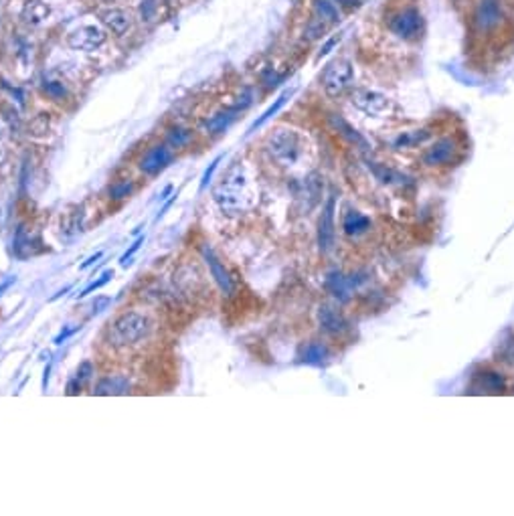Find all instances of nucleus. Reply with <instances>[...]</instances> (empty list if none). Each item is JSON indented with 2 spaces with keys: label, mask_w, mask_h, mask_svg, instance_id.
<instances>
[{
  "label": "nucleus",
  "mask_w": 514,
  "mask_h": 516,
  "mask_svg": "<svg viewBox=\"0 0 514 516\" xmlns=\"http://www.w3.org/2000/svg\"><path fill=\"white\" fill-rule=\"evenodd\" d=\"M213 199L219 205L223 215L237 217V215L248 213V209L251 207V192H249L248 176H245L241 166H233L223 176V180L213 192Z\"/></svg>",
  "instance_id": "nucleus-1"
},
{
  "label": "nucleus",
  "mask_w": 514,
  "mask_h": 516,
  "mask_svg": "<svg viewBox=\"0 0 514 516\" xmlns=\"http://www.w3.org/2000/svg\"><path fill=\"white\" fill-rule=\"evenodd\" d=\"M266 150L278 166L292 169L304 158V138L292 128H278L267 136Z\"/></svg>",
  "instance_id": "nucleus-2"
},
{
  "label": "nucleus",
  "mask_w": 514,
  "mask_h": 516,
  "mask_svg": "<svg viewBox=\"0 0 514 516\" xmlns=\"http://www.w3.org/2000/svg\"><path fill=\"white\" fill-rule=\"evenodd\" d=\"M150 332V320L144 314L126 312L122 314L110 330V343L114 346H128L146 338Z\"/></svg>",
  "instance_id": "nucleus-3"
},
{
  "label": "nucleus",
  "mask_w": 514,
  "mask_h": 516,
  "mask_svg": "<svg viewBox=\"0 0 514 516\" xmlns=\"http://www.w3.org/2000/svg\"><path fill=\"white\" fill-rule=\"evenodd\" d=\"M389 31L401 41H417L423 31H425V20L417 6L409 4V6H401L397 8L387 22Z\"/></svg>",
  "instance_id": "nucleus-4"
},
{
  "label": "nucleus",
  "mask_w": 514,
  "mask_h": 516,
  "mask_svg": "<svg viewBox=\"0 0 514 516\" xmlns=\"http://www.w3.org/2000/svg\"><path fill=\"white\" fill-rule=\"evenodd\" d=\"M355 81V69L352 63L348 59H334L332 63H328V67L322 73V89L328 97H341L350 89Z\"/></svg>",
  "instance_id": "nucleus-5"
},
{
  "label": "nucleus",
  "mask_w": 514,
  "mask_h": 516,
  "mask_svg": "<svg viewBox=\"0 0 514 516\" xmlns=\"http://www.w3.org/2000/svg\"><path fill=\"white\" fill-rule=\"evenodd\" d=\"M352 103L357 110H361L362 114L373 115V117H389L395 112V103L393 99L381 94V92H373V89H359L352 96Z\"/></svg>",
  "instance_id": "nucleus-6"
},
{
  "label": "nucleus",
  "mask_w": 514,
  "mask_h": 516,
  "mask_svg": "<svg viewBox=\"0 0 514 516\" xmlns=\"http://www.w3.org/2000/svg\"><path fill=\"white\" fill-rule=\"evenodd\" d=\"M106 38H108V33L99 24H81L76 31H71V35L67 37V43L76 51L92 53L106 43Z\"/></svg>",
  "instance_id": "nucleus-7"
},
{
  "label": "nucleus",
  "mask_w": 514,
  "mask_h": 516,
  "mask_svg": "<svg viewBox=\"0 0 514 516\" xmlns=\"http://www.w3.org/2000/svg\"><path fill=\"white\" fill-rule=\"evenodd\" d=\"M457 144L454 138L450 136H443L439 138L438 142H434L425 152L421 154V162L429 169H439V166H448L454 162L457 154Z\"/></svg>",
  "instance_id": "nucleus-8"
},
{
  "label": "nucleus",
  "mask_w": 514,
  "mask_h": 516,
  "mask_svg": "<svg viewBox=\"0 0 514 516\" xmlns=\"http://www.w3.org/2000/svg\"><path fill=\"white\" fill-rule=\"evenodd\" d=\"M334 209H336V201H334V196H330L322 210V217L318 221V245H320L322 253H328L334 245V235H336V231H334Z\"/></svg>",
  "instance_id": "nucleus-9"
},
{
  "label": "nucleus",
  "mask_w": 514,
  "mask_h": 516,
  "mask_svg": "<svg viewBox=\"0 0 514 516\" xmlns=\"http://www.w3.org/2000/svg\"><path fill=\"white\" fill-rule=\"evenodd\" d=\"M172 162V152L171 148L166 144H158V146H152L148 152L142 156L140 160V171L144 174H158L160 171H164L169 164Z\"/></svg>",
  "instance_id": "nucleus-10"
},
{
  "label": "nucleus",
  "mask_w": 514,
  "mask_h": 516,
  "mask_svg": "<svg viewBox=\"0 0 514 516\" xmlns=\"http://www.w3.org/2000/svg\"><path fill=\"white\" fill-rule=\"evenodd\" d=\"M203 257H205V261H207V266H209L210 275L215 278L217 286L221 287L223 294L231 296V294H233V280H231V275H229V271L225 269V266L221 264V259L215 255V251H213L209 245H203Z\"/></svg>",
  "instance_id": "nucleus-11"
},
{
  "label": "nucleus",
  "mask_w": 514,
  "mask_h": 516,
  "mask_svg": "<svg viewBox=\"0 0 514 516\" xmlns=\"http://www.w3.org/2000/svg\"><path fill=\"white\" fill-rule=\"evenodd\" d=\"M101 22L106 27V31H110L115 37H124L130 27H132V19L124 8H108L101 13Z\"/></svg>",
  "instance_id": "nucleus-12"
},
{
  "label": "nucleus",
  "mask_w": 514,
  "mask_h": 516,
  "mask_svg": "<svg viewBox=\"0 0 514 516\" xmlns=\"http://www.w3.org/2000/svg\"><path fill=\"white\" fill-rule=\"evenodd\" d=\"M20 19L29 27H41L51 19V6L45 0H27L20 10Z\"/></svg>",
  "instance_id": "nucleus-13"
},
{
  "label": "nucleus",
  "mask_w": 514,
  "mask_h": 516,
  "mask_svg": "<svg viewBox=\"0 0 514 516\" xmlns=\"http://www.w3.org/2000/svg\"><path fill=\"white\" fill-rule=\"evenodd\" d=\"M245 106H248L245 101H243V103L239 101V103H237V106H233V108H227V110H223V112H219V114L210 115L209 120L205 122V130L210 132V134H223L229 126H231V122L237 117L239 110H243Z\"/></svg>",
  "instance_id": "nucleus-14"
},
{
  "label": "nucleus",
  "mask_w": 514,
  "mask_h": 516,
  "mask_svg": "<svg viewBox=\"0 0 514 516\" xmlns=\"http://www.w3.org/2000/svg\"><path fill=\"white\" fill-rule=\"evenodd\" d=\"M318 320H320L322 330H326L328 334H343L346 330V320H344L343 314L328 304H322L318 308Z\"/></svg>",
  "instance_id": "nucleus-15"
},
{
  "label": "nucleus",
  "mask_w": 514,
  "mask_h": 516,
  "mask_svg": "<svg viewBox=\"0 0 514 516\" xmlns=\"http://www.w3.org/2000/svg\"><path fill=\"white\" fill-rule=\"evenodd\" d=\"M343 229L350 237H359L371 229V219L361 210H346L343 217Z\"/></svg>",
  "instance_id": "nucleus-16"
},
{
  "label": "nucleus",
  "mask_w": 514,
  "mask_h": 516,
  "mask_svg": "<svg viewBox=\"0 0 514 516\" xmlns=\"http://www.w3.org/2000/svg\"><path fill=\"white\" fill-rule=\"evenodd\" d=\"M130 391V381L122 375H112L97 382L94 395H126Z\"/></svg>",
  "instance_id": "nucleus-17"
},
{
  "label": "nucleus",
  "mask_w": 514,
  "mask_h": 516,
  "mask_svg": "<svg viewBox=\"0 0 514 516\" xmlns=\"http://www.w3.org/2000/svg\"><path fill=\"white\" fill-rule=\"evenodd\" d=\"M326 287H328V292L334 298H338L341 302H344V300H348V296H350V292L355 287V280H348V278H344L343 273L334 271V273H330L326 278Z\"/></svg>",
  "instance_id": "nucleus-18"
},
{
  "label": "nucleus",
  "mask_w": 514,
  "mask_h": 516,
  "mask_svg": "<svg viewBox=\"0 0 514 516\" xmlns=\"http://www.w3.org/2000/svg\"><path fill=\"white\" fill-rule=\"evenodd\" d=\"M474 387L482 393H500V391H504L506 382L502 379V375L492 373V371H484V373H478L476 375Z\"/></svg>",
  "instance_id": "nucleus-19"
},
{
  "label": "nucleus",
  "mask_w": 514,
  "mask_h": 516,
  "mask_svg": "<svg viewBox=\"0 0 514 516\" xmlns=\"http://www.w3.org/2000/svg\"><path fill=\"white\" fill-rule=\"evenodd\" d=\"M314 17L330 27L341 22V8L334 0H314Z\"/></svg>",
  "instance_id": "nucleus-20"
},
{
  "label": "nucleus",
  "mask_w": 514,
  "mask_h": 516,
  "mask_svg": "<svg viewBox=\"0 0 514 516\" xmlns=\"http://www.w3.org/2000/svg\"><path fill=\"white\" fill-rule=\"evenodd\" d=\"M500 20V8L496 0H482L480 8H478V24L482 29H488Z\"/></svg>",
  "instance_id": "nucleus-21"
},
{
  "label": "nucleus",
  "mask_w": 514,
  "mask_h": 516,
  "mask_svg": "<svg viewBox=\"0 0 514 516\" xmlns=\"http://www.w3.org/2000/svg\"><path fill=\"white\" fill-rule=\"evenodd\" d=\"M328 359V348L322 343H308L300 350V361L306 364H322Z\"/></svg>",
  "instance_id": "nucleus-22"
},
{
  "label": "nucleus",
  "mask_w": 514,
  "mask_h": 516,
  "mask_svg": "<svg viewBox=\"0 0 514 516\" xmlns=\"http://www.w3.org/2000/svg\"><path fill=\"white\" fill-rule=\"evenodd\" d=\"M332 126L341 132V134L350 142V144H355V146H359V148H362V150H366L369 148V144H366V140L362 138L357 130H352V126L346 122V120H343V117H336V115H332Z\"/></svg>",
  "instance_id": "nucleus-23"
},
{
  "label": "nucleus",
  "mask_w": 514,
  "mask_h": 516,
  "mask_svg": "<svg viewBox=\"0 0 514 516\" xmlns=\"http://www.w3.org/2000/svg\"><path fill=\"white\" fill-rule=\"evenodd\" d=\"M290 96H292V89H287V92H284L282 96L278 97V99H276V101H273V103H271V106L267 108L266 112L262 114V117H257V120H255V122L251 124V128H249V132H255L257 128H262V126L266 124L267 120H271L273 115L278 114V112H280V110L284 108V103H286L287 97H290Z\"/></svg>",
  "instance_id": "nucleus-24"
},
{
  "label": "nucleus",
  "mask_w": 514,
  "mask_h": 516,
  "mask_svg": "<svg viewBox=\"0 0 514 516\" xmlns=\"http://www.w3.org/2000/svg\"><path fill=\"white\" fill-rule=\"evenodd\" d=\"M429 138L427 130H415V132H405L397 138L395 148H411V146H419Z\"/></svg>",
  "instance_id": "nucleus-25"
},
{
  "label": "nucleus",
  "mask_w": 514,
  "mask_h": 516,
  "mask_svg": "<svg viewBox=\"0 0 514 516\" xmlns=\"http://www.w3.org/2000/svg\"><path fill=\"white\" fill-rule=\"evenodd\" d=\"M83 207H79L76 213H71V217L67 219V223H65V227L63 231L67 233V239H71V237H76L77 233H81L83 229Z\"/></svg>",
  "instance_id": "nucleus-26"
},
{
  "label": "nucleus",
  "mask_w": 514,
  "mask_h": 516,
  "mask_svg": "<svg viewBox=\"0 0 514 516\" xmlns=\"http://www.w3.org/2000/svg\"><path fill=\"white\" fill-rule=\"evenodd\" d=\"M169 146L172 148H185L189 142H191V132L189 130H185V128H172L171 132H169Z\"/></svg>",
  "instance_id": "nucleus-27"
},
{
  "label": "nucleus",
  "mask_w": 514,
  "mask_h": 516,
  "mask_svg": "<svg viewBox=\"0 0 514 516\" xmlns=\"http://www.w3.org/2000/svg\"><path fill=\"white\" fill-rule=\"evenodd\" d=\"M112 278H114V269H108V271H103L97 280H94L92 284L87 287H83L79 294H77V298H85L87 294H92V292H96V289H99V287H103L106 284H110L112 282Z\"/></svg>",
  "instance_id": "nucleus-28"
},
{
  "label": "nucleus",
  "mask_w": 514,
  "mask_h": 516,
  "mask_svg": "<svg viewBox=\"0 0 514 516\" xmlns=\"http://www.w3.org/2000/svg\"><path fill=\"white\" fill-rule=\"evenodd\" d=\"M49 128H51V124H49V114H38L37 117L29 124V134L45 136L49 134Z\"/></svg>",
  "instance_id": "nucleus-29"
},
{
  "label": "nucleus",
  "mask_w": 514,
  "mask_h": 516,
  "mask_svg": "<svg viewBox=\"0 0 514 516\" xmlns=\"http://www.w3.org/2000/svg\"><path fill=\"white\" fill-rule=\"evenodd\" d=\"M134 191L132 182H128V180H122V182H115L110 187V196L114 199V201H122V199H126V196H130Z\"/></svg>",
  "instance_id": "nucleus-30"
},
{
  "label": "nucleus",
  "mask_w": 514,
  "mask_h": 516,
  "mask_svg": "<svg viewBox=\"0 0 514 516\" xmlns=\"http://www.w3.org/2000/svg\"><path fill=\"white\" fill-rule=\"evenodd\" d=\"M43 89L47 92V96H51L53 99H63L67 96V89H65V85L61 81H45Z\"/></svg>",
  "instance_id": "nucleus-31"
},
{
  "label": "nucleus",
  "mask_w": 514,
  "mask_h": 516,
  "mask_svg": "<svg viewBox=\"0 0 514 516\" xmlns=\"http://www.w3.org/2000/svg\"><path fill=\"white\" fill-rule=\"evenodd\" d=\"M142 243H144V235H140V237H138V239H136V241L132 243V248L128 249V251H126V253H124V255L120 257V266H122V268H128V266H132V255L136 253V251H138V249H140V245H142Z\"/></svg>",
  "instance_id": "nucleus-32"
},
{
  "label": "nucleus",
  "mask_w": 514,
  "mask_h": 516,
  "mask_svg": "<svg viewBox=\"0 0 514 516\" xmlns=\"http://www.w3.org/2000/svg\"><path fill=\"white\" fill-rule=\"evenodd\" d=\"M221 158H223V156H217V158H215V160L210 162L209 169L205 171V174H203V180H201V191H203V189H205V187H207V185L210 182V178H213V172L217 171V166H219Z\"/></svg>",
  "instance_id": "nucleus-33"
},
{
  "label": "nucleus",
  "mask_w": 514,
  "mask_h": 516,
  "mask_svg": "<svg viewBox=\"0 0 514 516\" xmlns=\"http://www.w3.org/2000/svg\"><path fill=\"white\" fill-rule=\"evenodd\" d=\"M110 304H112V298H96V302H94V306H92V316L101 314Z\"/></svg>",
  "instance_id": "nucleus-34"
},
{
  "label": "nucleus",
  "mask_w": 514,
  "mask_h": 516,
  "mask_svg": "<svg viewBox=\"0 0 514 516\" xmlns=\"http://www.w3.org/2000/svg\"><path fill=\"white\" fill-rule=\"evenodd\" d=\"M92 375H94V366H92V363H81L79 371H77V379L83 382L87 381Z\"/></svg>",
  "instance_id": "nucleus-35"
},
{
  "label": "nucleus",
  "mask_w": 514,
  "mask_h": 516,
  "mask_svg": "<svg viewBox=\"0 0 514 516\" xmlns=\"http://www.w3.org/2000/svg\"><path fill=\"white\" fill-rule=\"evenodd\" d=\"M76 330H77V328H63V330L59 332L57 336H55V341H53V343L63 344L65 341H67V338H69V336H71V334H73V332H76Z\"/></svg>",
  "instance_id": "nucleus-36"
},
{
  "label": "nucleus",
  "mask_w": 514,
  "mask_h": 516,
  "mask_svg": "<svg viewBox=\"0 0 514 516\" xmlns=\"http://www.w3.org/2000/svg\"><path fill=\"white\" fill-rule=\"evenodd\" d=\"M101 257H103V251H97L96 255H92V257H90V259H87V261H83V264H81V268H79V269H87V268H92V266H94V264H96V261H99V259H101Z\"/></svg>",
  "instance_id": "nucleus-37"
},
{
  "label": "nucleus",
  "mask_w": 514,
  "mask_h": 516,
  "mask_svg": "<svg viewBox=\"0 0 514 516\" xmlns=\"http://www.w3.org/2000/svg\"><path fill=\"white\" fill-rule=\"evenodd\" d=\"M79 389H81V381H79L77 377L73 379V381L69 382V385H67V393H69V395H76Z\"/></svg>",
  "instance_id": "nucleus-38"
},
{
  "label": "nucleus",
  "mask_w": 514,
  "mask_h": 516,
  "mask_svg": "<svg viewBox=\"0 0 514 516\" xmlns=\"http://www.w3.org/2000/svg\"><path fill=\"white\" fill-rule=\"evenodd\" d=\"M49 373H51V364L45 366V373H43V391H47V385H49Z\"/></svg>",
  "instance_id": "nucleus-39"
},
{
  "label": "nucleus",
  "mask_w": 514,
  "mask_h": 516,
  "mask_svg": "<svg viewBox=\"0 0 514 516\" xmlns=\"http://www.w3.org/2000/svg\"><path fill=\"white\" fill-rule=\"evenodd\" d=\"M13 284H15V278H8L6 282H2V284H0V296H2V292H6Z\"/></svg>",
  "instance_id": "nucleus-40"
},
{
  "label": "nucleus",
  "mask_w": 514,
  "mask_h": 516,
  "mask_svg": "<svg viewBox=\"0 0 514 516\" xmlns=\"http://www.w3.org/2000/svg\"><path fill=\"white\" fill-rule=\"evenodd\" d=\"M6 164V148H4V144L0 142V169Z\"/></svg>",
  "instance_id": "nucleus-41"
},
{
  "label": "nucleus",
  "mask_w": 514,
  "mask_h": 516,
  "mask_svg": "<svg viewBox=\"0 0 514 516\" xmlns=\"http://www.w3.org/2000/svg\"><path fill=\"white\" fill-rule=\"evenodd\" d=\"M69 289H71V286H65V287H63V289H59L57 294H55V296H53V298H51V302H55V300H59V298H61V296H63V294H67V292H69Z\"/></svg>",
  "instance_id": "nucleus-42"
},
{
  "label": "nucleus",
  "mask_w": 514,
  "mask_h": 516,
  "mask_svg": "<svg viewBox=\"0 0 514 516\" xmlns=\"http://www.w3.org/2000/svg\"><path fill=\"white\" fill-rule=\"evenodd\" d=\"M171 192H172V187H166V189H164V192H162V196H160V199H164V196H169Z\"/></svg>",
  "instance_id": "nucleus-43"
},
{
  "label": "nucleus",
  "mask_w": 514,
  "mask_h": 516,
  "mask_svg": "<svg viewBox=\"0 0 514 516\" xmlns=\"http://www.w3.org/2000/svg\"><path fill=\"white\" fill-rule=\"evenodd\" d=\"M128 2H138V0H128Z\"/></svg>",
  "instance_id": "nucleus-44"
}]
</instances>
